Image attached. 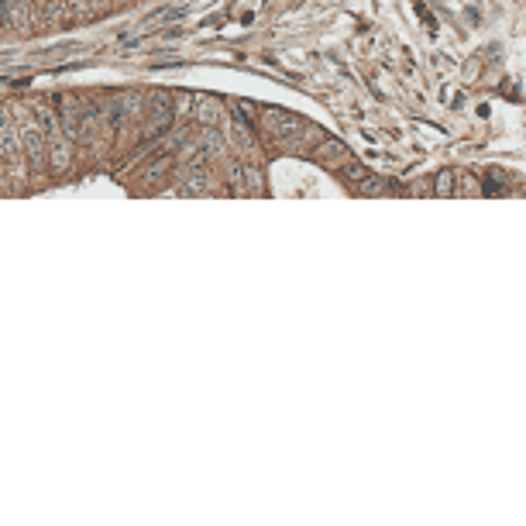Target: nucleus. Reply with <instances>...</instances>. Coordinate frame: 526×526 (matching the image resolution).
<instances>
[{
	"label": "nucleus",
	"instance_id": "1",
	"mask_svg": "<svg viewBox=\"0 0 526 526\" xmlns=\"http://www.w3.org/2000/svg\"><path fill=\"white\" fill-rule=\"evenodd\" d=\"M175 121V100L169 89H155V96L148 100V114H145V128H141V134H145V141H152V138H162L169 128H173Z\"/></svg>",
	"mask_w": 526,
	"mask_h": 526
},
{
	"label": "nucleus",
	"instance_id": "2",
	"mask_svg": "<svg viewBox=\"0 0 526 526\" xmlns=\"http://www.w3.org/2000/svg\"><path fill=\"white\" fill-rule=\"evenodd\" d=\"M262 121H265V128H268V134L279 138V141H303L306 134H313V128L303 117H296L289 110H279V107H265Z\"/></svg>",
	"mask_w": 526,
	"mask_h": 526
},
{
	"label": "nucleus",
	"instance_id": "3",
	"mask_svg": "<svg viewBox=\"0 0 526 526\" xmlns=\"http://www.w3.org/2000/svg\"><path fill=\"white\" fill-rule=\"evenodd\" d=\"M45 138L49 134H42V124H28L24 128V155H28V169L31 173H42L45 169V162H49V148H45Z\"/></svg>",
	"mask_w": 526,
	"mask_h": 526
},
{
	"label": "nucleus",
	"instance_id": "4",
	"mask_svg": "<svg viewBox=\"0 0 526 526\" xmlns=\"http://www.w3.org/2000/svg\"><path fill=\"white\" fill-rule=\"evenodd\" d=\"M173 166H175L173 148H159V155H155L152 162H145V166H141V179H145V182H155V179H162V175L169 173Z\"/></svg>",
	"mask_w": 526,
	"mask_h": 526
},
{
	"label": "nucleus",
	"instance_id": "5",
	"mask_svg": "<svg viewBox=\"0 0 526 526\" xmlns=\"http://www.w3.org/2000/svg\"><path fill=\"white\" fill-rule=\"evenodd\" d=\"M17 148H21V138H17L14 124L7 121V107H0V155H3V159H14Z\"/></svg>",
	"mask_w": 526,
	"mask_h": 526
},
{
	"label": "nucleus",
	"instance_id": "6",
	"mask_svg": "<svg viewBox=\"0 0 526 526\" xmlns=\"http://www.w3.org/2000/svg\"><path fill=\"white\" fill-rule=\"evenodd\" d=\"M179 193H182V196H200V193H210V173H203V169L189 173V179L179 186Z\"/></svg>",
	"mask_w": 526,
	"mask_h": 526
},
{
	"label": "nucleus",
	"instance_id": "7",
	"mask_svg": "<svg viewBox=\"0 0 526 526\" xmlns=\"http://www.w3.org/2000/svg\"><path fill=\"white\" fill-rule=\"evenodd\" d=\"M217 114H220V103L210 100V96H196V121L200 124H217Z\"/></svg>",
	"mask_w": 526,
	"mask_h": 526
},
{
	"label": "nucleus",
	"instance_id": "8",
	"mask_svg": "<svg viewBox=\"0 0 526 526\" xmlns=\"http://www.w3.org/2000/svg\"><path fill=\"white\" fill-rule=\"evenodd\" d=\"M434 193L437 196H450L454 193V173H440L437 182H434Z\"/></svg>",
	"mask_w": 526,
	"mask_h": 526
},
{
	"label": "nucleus",
	"instance_id": "9",
	"mask_svg": "<svg viewBox=\"0 0 526 526\" xmlns=\"http://www.w3.org/2000/svg\"><path fill=\"white\" fill-rule=\"evenodd\" d=\"M248 193H255V196H258V193H262L265 186H262V173H258V169H248Z\"/></svg>",
	"mask_w": 526,
	"mask_h": 526
}]
</instances>
